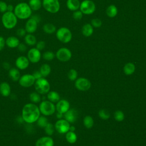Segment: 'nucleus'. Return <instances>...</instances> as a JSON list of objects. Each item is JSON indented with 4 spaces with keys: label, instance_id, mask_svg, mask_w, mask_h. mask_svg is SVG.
<instances>
[{
    "label": "nucleus",
    "instance_id": "f257e3e1",
    "mask_svg": "<svg viewBox=\"0 0 146 146\" xmlns=\"http://www.w3.org/2000/svg\"><path fill=\"white\" fill-rule=\"evenodd\" d=\"M39 107L34 103H27L22 108L21 116L23 121L27 124L35 123L40 116Z\"/></svg>",
    "mask_w": 146,
    "mask_h": 146
},
{
    "label": "nucleus",
    "instance_id": "f03ea898",
    "mask_svg": "<svg viewBox=\"0 0 146 146\" xmlns=\"http://www.w3.org/2000/svg\"><path fill=\"white\" fill-rule=\"evenodd\" d=\"M14 13L19 19H28L32 15V10L28 3L20 2L14 7Z\"/></svg>",
    "mask_w": 146,
    "mask_h": 146
},
{
    "label": "nucleus",
    "instance_id": "7ed1b4c3",
    "mask_svg": "<svg viewBox=\"0 0 146 146\" xmlns=\"http://www.w3.org/2000/svg\"><path fill=\"white\" fill-rule=\"evenodd\" d=\"M3 27L6 29H13L17 24L18 18L14 12L6 11L4 13L1 18Z\"/></svg>",
    "mask_w": 146,
    "mask_h": 146
},
{
    "label": "nucleus",
    "instance_id": "20e7f679",
    "mask_svg": "<svg viewBox=\"0 0 146 146\" xmlns=\"http://www.w3.org/2000/svg\"><path fill=\"white\" fill-rule=\"evenodd\" d=\"M34 86L35 91L40 95L47 94L50 90V83L44 77L36 80Z\"/></svg>",
    "mask_w": 146,
    "mask_h": 146
},
{
    "label": "nucleus",
    "instance_id": "39448f33",
    "mask_svg": "<svg viewBox=\"0 0 146 146\" xmlns=\"http://www.w3.org/2000/svg\"><path fill=\"white\" fill-rule=\"evenodd\" d=\"M38 107L40 113L46 116L52 115L56 111L54 103L49 100H43L40 102Z\"/></svg>",
    "mask_w": 146,
    "mask_h": 146
},
{
    "label": "nucleus",
    "instance_id": "423d86ee",
    "mask_svg": "<svg viewBox=\"0 0 146 146\" xmlns=\"http://www.w3.org/2000/svg\"><path fill=\"white\" fill-rule=\"evenodd\" d=\"M72 33L69 29L66 27H60L56 31V38L62 43H67L71 40Z\"/></svg>",
    "mask_w": 146,
    "mask_h": 146
},
{
    "label": "nucleus",
    "instance_id": "0eeeda50",
    "mask_svg": "<svg viewBox=\"0 0 146 146\" xmlns=\"http://www.w3.org/2000/svg\"><path fill=\"white\" fill-rule=\"evenodd\" d=\"M43 8L48 13L55 14L60 9V3L59 0H42Z\"/></svg>",
    "mask_w": 146,
    "mask_h": 146
},
{
    "label": "nucleus",
    "instance_id": "6e6552de",
    "mask_svg": "<svg viewBox=\"0 0 146 146\" xmlns=\"http://www.w3.org/2000/svg\"><path fill=\"white\" fill-rule=\"evenodd\" d=\"M80 10L85 15L93 14L96 9L95 3L91 0H84L80 3Z\"/></svg>",
    "mask_w": 146,
    "mask_h": 146
},
{
    "label": "nucleus",
    "instance_id": "1a4fd4ad",
    "mask_svg": "<svg viewBox=\"0 0 146 146\" xmlns=\"http://www.w3.org/2000/svg\"><path fill=\"white\" fill-rule=\"evenodd\" d=\"M35 80H36L33 76V74H25L21 76L18 82L21 86L25 88H27L33 86L35 83Z\"/></svg>",
    "mask_w": 146,
    "mask_h": 146
},
{
    "label": "nucleus",
    "instance_id": "9d476101",
    "mask_svg": "<svg viewBox=\"0 0 146 146\" xmlns=\"http://www.w3.org/2000/svg\"><path fill=\"white\" fill-rule=\"evenodd\" d=\"M55 56L60 62H67L70 60L72 56V53L70 50L66 47H62L58 50Z\"/></svg>",
    "mask_w": 146,
    "mask_h": 146
},
{
    "label": "nucleus",
    "instance_id": "9b49d317",
    "mask_svg": "<svg viewBox=\"0 0 146 146\" xmlns=\"http://www.w3.org/2000/svg\"><path fill=\"white\" fill-rule=\"evenodd\" d=\"M55 129L59 133H66L69 131L70 124L65 119H59L57 120L54 125Z\"/></svg>",
    "mask_w": 146,
    "mask_h": 146
},
{
    "label": "nucleus",
    "instance_id": "f8f14e48",
    "mask_svg": "<svg viewBox=\"0 0 146 146\" xmlns=\"http://www.w3.org/2000/svg\"><path fill=\"white\" fill-rule=\"evenodd\" d=\"M27 57L30 62L32 63H38L42 57L40 51L38 50L36 47L31 48L28 51Z\"/></svg>",
    "mask_w": 146,
    "mask_h": 146
},
{
    "label": "nucleus",
    "instance_id": "ddd939ff",
    "mask_svg": "<svg viewBox=\"0 0 146 146\" xmlns=\"http://www.w3.org/2000/svg\"><path fill=\"white\" fill-rule=\"evenodd\" d=\"M75 87L80 91H86L88 90L91 86L90 81L85 78H79L76 80L75 83Z\"/></svg>",
    "mask_w": 146,
    "mask_h": 146
},
{
    "label": "nucleus",
    "instance_id": "4468645a",
    "mask_svg": "<svg viewBox=\"0 0 146 146\" xmlns=\"http://www.w3.org/2000/svg\"><path fill=\"white\" fill-rule=\"evenodd\" d=\"M38 22L32 16L29 18L25 24V30L27 33L33 34L38 27Z\"/></svg>",
    "mask_w": 146,
    "mask_h": 146
},
{
    "label": "nucleus",
    "instance_id": "2eb2a0df",
    "mask_svg": "<svg viewBox=\"0 0 146 146\" xmlns=\"http://www.w3.org/2000/svg\"><path fill=\"white\" fill-rule=\"evenodd\" d=\"M54 141L50 136H44L39 138L35 142V146H54Z\"/></svg>",
    "mask_w": 146,
    "mask_h": 146
},
{
    "label": "nucleus",
    "instance_id": "dca6fc26",
    "mask_svg": "<svg viewBox=\"0 0 146 146\" xmlns=\"http://www.w3.org/2000/svg\"><path fill=\"white\" fill-rule=\"evenodd\" d=\"M15 66L18 70H25L26 69L30 64L27 57L25 56H20L18 57L15 60Z\"/></svg>",
    "mask_w": 146,
    "mask_h": 146
},
{
    "label": "nucleus",
    "instance_id": "f3484780",
    "mask_svg": "<svg viewBox=\"0 0 146 146\" xmlns=\"http://www.w3.org/2000/svg\"><path fill=\"white\" fill-rule=\"evenodd\" d=\"M70 103L66 99H60L55 106L56 110L58 112L64 114L70 109Z\"/></svg>",
    "mask_w": 146,
    "mask_h": 146
},
{
    "label": "nucleus",
    "instance_id": "a211bd4d",
    "mask_svg": "<svg viewBox=\"0 0 146 146\" xmlns=\"http://www.w3.org/2000/svg\"><path fill=\"white\" fill-rule=\"evenodd\" d=\"M78 116V111L75 109H69L66 113H64V119L70 123H74L77 120Z\"/></svg>",
    "mask_w": 146,
    "mask_h": 146
},
{
    "label": "nucleus",
    "instance_id": "6ab92c4d",
    "mask_svg": "<svg viewBox=\"0 0 146 146\" xmlns=\"http://www.w3.org/2000/svg\"><path fill=\"white\" fill-rule=\"evenodd\" d=\"M11 94V87L6 82L0 83V94L4 97L9 96Z\"/></svg>",
    "mask_w": 146,
    "mask_h": 146
},
{
    "label": "nucleus",
    "instance_id": "aec40b11",
    "mask_svg": "<svg viewBox=\"0 0 146 146\" xmlns=\"http://www.w3.org/2000/svg\"><path fill=\"white\" fill-rule=\"evenodd\" d=\"M19 43V40L16 36H10L6 39V45L11 48H17Z\"/></svg>",
    "mask_w": 146,
    "mask_h": 146
},
{
    "label": "nucleus",
    "instance_id": "412c9836",
    "mask_svg": "<svg viewBox=\"0 0 146 146\" xmlns=\"http://www.w3.org/2000/svg\"><path fill=\"white\" fill-rule=\"evenodd\" d=\"M80 3L79 0H67L66 6L67 8L71 10L75 11L79 9Z\"/></svg>",
    "mask_w": 146,
    "mask_h": 146
},
{
    "label": "nucleus",
    "instance_id": "4be33fe9",
    "mask_svg": "<svg viewBox=\"0 0 146 146\" xmlns=\"http://www.w3.org/2000/svg\"><path fill=\"white\" fill-rule=\"evenodd\" d=\"M9 76L13 81L17 82L21 77V73L17 68H11L9 70Z\"/></svg>",
    "mask_w": 146,
    "mask_h": 146
},
{
    "label": "nucleus",
    "instance_id": "5701e85b",
    "mask_svg": "<svg viewBox=\"0 0 146 146\" xmlns=\"http://www.w3.org/2000/svg\"><path fill=\"white\" fill-rule=\"evenodd\" d=\"M93 33L94 28L91 24L86 23L83 26L82 28V33L83 36L86 37H89L92 35Z\"/></svg>",
    "mask_w": 146,
    "mask_h": 146
},
{
    "label": "nucleus",
    "instance_id": "b1692460",
    "mask_svg": "<svg viewBox=\"0 0 146 146\" xmlns=\"http://www.w3.org/2000/svg\"><path fill=\"white\" fill-rule=\"evenodd\" d=\"M47 94V98L48 99V100L51 102L52 103H57L60 99L59 93L56 91H50Z\"/></svg>",
    "mask_w": 146,
    "mask_h": 146
},
{
    "label": "nucleus",
    "instance_id": "393cba45",
    "mask_svg": "<svg viewBox=\"0 0 146 146\" xmlns=\"http://www.w3.org/2000/svg\"><path fill=\"white\" fill-rule=\"evenodd\" d=\"M25 42L26 44L30 46H33L36 44V38L33 34L27 33L24 37Z\"/></svg>",
    "mask_w": 146,
    "mask_h": 146
},
{
    "label": "nucleus",
    "instance_id": "a878e982",
    "mask_svg": "<svg viewBox=\"0 0 146 146\" xmlns=\"http://www.w3.org/2000/svg\"><path fill=\"white\" fill-rule=\"evenodd\" d=\"M106 13L108 17L113 18L117 14V8L114 5H110L106 9Z\"/></svg>",
    "mask_w": 146,
    "mask_h": 146
},
{
    "label": "nucleus",
    "instance_id": "bb28decb",
    "mask_svg": "<svg viewBox=\"0 0 146 146\" xmlns=\"http://www.w3.org/2000/svg\"><path fill=\"white\" fill-rule=\"evenodd\" d=\"M28 4L32 11H38L41 8L42 2L41 0H29Z\"/></svg>",
    "mask_w": 146,
    "mask_h": 146
},
{
    "label": "nucleus",
    "instance_id": "cd10ccee",
    "mask_svg": "<svg viewBox=\"0 0 146 146\" xmlns=\"http://www.w3.org/2000/svg\"><path fill=\"white\" fill-rule=\"evenodd\" d=\"M123 71L124 74L127 75H132L135 71V66L133 63H127L124 65L123 67Z\"/></svg>",
    "mask_w": 146,
    "mask_h": 146
},
{
    "label": "nucleus",
    "instance_id": "c85d7f7f",
    "mask_svg": "<svg viewBox=\"0 0 146 146\" xmlns=\"http://www.w3.org/2000/svg\"><path fill=\"white\" fill-rule=\"evenodd\" d=\"M51 68L50 66L47 63L43 64L40 66V69H39L40 72L41 73L42 76L44 78L50 75V74L51 73Z\"/></svg>",
    "mask_w": 146,
    "mask_h": 146
},
{
    "label": "nucleus",
    "instance_id": "c756f323",
    "mask_svg": "<svg viewBox=\"0 0 146 146\" xmlns=\"http://www.w3.org/2000/svg\"><path fill=\"white\" fill-rule=\"evenodd\" d=\"M43 30L46 34H51L56 31V27L52 23H47L43 25Z\"/></svg>",
    "mask_w": 146,
    "mask_h": 146
},
{
    "label": "nucleus",
    "instance_id": "7c9ffc66",
    "mask_svg": "<svg viewBox=\"0 0 146 146\" xmlns=\"http://www.w3.org/2000/svg\"><path fill=\"white\" fill-rule=\"evenodd\" d=\"M29 99L31 102L33 103L36 104V103H40L41 101L40 94H39L36 91L31 92L29 95Z\"/></svg>",
    "mask_w": 146,
    "mask_h": 146
},
{
    "label": "nucleus",
    "instance_id": "2f4dec72",
    "mask_svg": "<svg viewBox=\"0 0 146 146\" xmlns=\"http://www.w3.org/2000/svg\"><path fill=\"white\" fill-rule=\"evenodd\" d=\"M66 140L70 144L75 143L77 140L76 134L73 131H68L66 135Z\"/></svg>",
    "mask_w": 146,
    "mask_h": 146
},
{
    "label": "nucleus",
    "instance_id": "473e14b6",
    "mask_svg": "<svg viewBox=\"0 0 146 146\" xmlns=\"http://www.w3.org/2000/svg\"><path fill=\"white\" fill-rule=\"evenodd\" d=\"M94 119L89 115H87L84 117L83 119V124L87 128H91L94 125Z\"/></svg>",
    "mask_w": 146,
    "mask_h": 146
},
{
    "label": "nucleus",
    "instance_id": "72a5a7b5",
    "mask_svg": "<svg viewBox=\"0 0 146 146\" xmlns=\"http://www.w3.org/2000/svg\"><path fill=\"white\" fill-rule=\"evenodd\" d=\"M36 122L37 123L38 126L42 128H44L48 123L47 118L46 117V116H44V115L40 116Z\"/></svg>",
    "mask_w": 146,
    "mask_h": 146
},
{
    "label": "nucleus",
    "instance_id": "f704fd0d",
    "mask_svg": "<svg viewBox=\"0 0 146 146\" xmlns=\"http://www.w3.org/2000/svg\"><path fill=\"white\" fill-rule=\"evenodd\" d=\"M44 132L47 135V136H51L53 135L54 131H55V127L54 125L51 123H48L45 126L44 128Z\"/></svg>",
    "mask_w": 146,
    "mask_h": 146
},
{
    "label": "nucleus",
    "instance_id": "c9c22d12",
    "mask_svg": "<svg viewBox=\"0 0 146 146\" xmlns=\"http://www.w3.org/2000/svg\"><path fill=\"white\" fill-rule=\"evenodd\" d=\"M55 55L54 54V53L50 51H46L42 55L43 58L44 60H47V61H51V60H53L54 58H55Z\"/></svg>",
    "mask_w": 146,
    "mask_h": 146
},
{
    "label": "nucleus",
    "instance_id": "e433bc0d",
    "mask_svg": "<svg viewBox=\"0 0 146 146\" xmlns=\"http://www.w3.org/2000/svg\"><path fill=\"white\" fill-rule=\"evenodd\" d=\"M114 118L117 121H122L124 119V114L120 110L116 111L114 113Z\"/></svg>",
    "mask_w": 146,
    "mask_h": 146
},
{
    "label": "nucleus",
    "instance_id": "4c0bfd02",
    "mask_svg": "<svg viewBox=\"0 0 146 146\" xmlns=\"http://www.w3.org/2000/svg\"><path fill=\"white\" fill-rule=\"evenodd\" d=\"M98 115H99V116L102 119H103V120H107L109 119L110 117V114L109 112L104 109L100 110L98 112Z\"/></svg>",
    "mask_w": 146,
    "mask_h": 146
},
{
    "label": "nucleus",
    "instance_id": "58836bf2",
    "mask_svg": "<svg viewBox=\"0 0 146 146\" xmlns=\"http://www.w3.org/2000/svg\"><path fill=\"white\" fill-rule=\"evenodd\" d=\"M78 76V72L75 69H71L68 72V79L74 81L75 80Z\"/></svg>",
    "mask_w": 146,
    "mask_h": 146
},
{
    "label": "nucleus",
    "instance_id": "ea45409f",
    "mask_svg": "<svg viewBox=\"0 0 146 146\" xmlns=\"http://www.w3.org/2000/svg\"><path fill=\"white\" fill-rule=\"evenodd\" d=\"M91 25L93 27L99 28V27H100L102 26V22L99 18H94V19H92L91 20Z\"/></svg>",
    "mask_w": 146,
    "mask_h": 146
},
{
    "label": "nucleus",
    "instance_id": "a19ab883",
    "mask_svg": "<svg viewBox=\"0 0 146 146\" xmlns=\"http://www.w3.org/2000/svg\"><path fill=\"white\" fill-rule=\"evenodd\" d=\"M83 13L80 10H76L72 14V17L75 20H80L83 17Z\"/></svg>",
    "mask_w": 146,
    "mask_h": 146
},
{
    "label": "nucleus",
    "instance_id": "79ce46f5",
    "mask_svg": "<svg viewBox=\"0 0 146 146\" xmlns=\"http://www.w3.org/2000/svg\"><path fill=\"white\" fill-rule=\"evenodd\" d=\"M26 31L25 30V29H23V28H19L17 30L16 34L19 37H25V36L26 35Z\"/></svg>",
    "mask_w": 146,
    "mask_h": 146
},
{
    "label": "nucleus",
    "instance_id": "37998d69",
    "mask_svg": "<svg viewBox=\"0 0 146 146\" xmlns=\"http://www.w3.org/2000/svg\"><path fill=\"white\" fill-rule=\"evenodd\" d=\"M36 48L39 50V51H41L43 50L46 46V43L43 40H40L36 43Z\"/></svg>",
    "mask_w": 146,
    "mask_h": 146
},
{
    "label": "nucleus",
    "instance_id": "c03bdc74",
    "mask_svg": "<svg viewBox=\"0 0 146 146\" xmlns=\"http://www.w3.org/2000/svg\"><path fill=\"white\" fill-rule=\"evenodd\" d=\"M7 3L2 1H0V12L4 13L7 11Z\"/></svg>",
    "mask_w": 146,
    "mask_h": 146
},
{
    "label": "nucleus",
    "instance_id": "a18cd8bd",
    "mask_svg": "<svg viewBox=\"0 0 146 146\" xmlns=\"http://www.w3.org/2000/svg\"><path fill=\"white\" fill-rule=\"evenodd\" d=\"M17 48L20 52H25L27 50L26 45L22 43H20Z\"/></svg>",
    "mask_w": 146,
    "mask_h": 146
},
{
    "label": "nucleus",
    "instance_id": "49530a36",
    "mask_svg": "<svg viewBox=\"0 0 146 146\" xmlns=\"http://www.w3.org/2000/svg\"><path fill=\"white\" fill-rule=\"evenodd\" d=\"M5 45H6V39H5V38L3 36H0V51L4 48Z\"/></svg>",
    "mask_w": 146,
    "mask_h": 146
},
{
    "label": "nucleus",
    "instance_id": "de8ad7c7",
    "mask_svg": "<svg viewBox=\"0 0 146 146\" xmlns=\"http://www.w3.org/2000/svg\"><path fill=\"white\" fill-rule=\"evenodd\" d=\"M33 76L34 77V78L35 79V80H37V79H40V78H41L43 77L42 75V74H41V73L40 72L39 70V71H34V72H33Z\"/></svg>",
    "mask_w": 146,
    "mask_h": 146
},
{
    "label": "nucleus",
    "instance_id": "09e8293b",
    "mask_svg": "<svg viewBox=\"0 0 146 146\" xmlns=\"http://www.w3.org/2000/svg\"><path fill=\"white\" fill-rule=\"evenodd\" d=\"M2 67L4 69L7 70H9L10 69V64L9 63H8L7 62H4L2 63Z\"/></svg>",
    "mask_w": 146,
    "mask_h": 146
},
{
    "label": "nucleus",
    "instance_id": "8fccbe9b",
    "mask_svg": "<svg viewBox=\"0 0 146 146\" xmlns=\"http://www.w3.org/2000/svg\"><path fill=\"white\" fill-rule=\"evenodd\" d=\"M14 7L13 6V5H11V4L7 5V11H9V12H14Z\"/></svg>",
    "mask_w": 146,
    "mask_h": 146
},
{
    "label": "nucleus",
    "instance_id": "3c124183",
    "mask_svg": "<svg viewBox=\"0 0 146 146\" xmlns=\"http://www.w3.org/2000/svg\"><path fill=\"white\" fill-rule=\"evenodd\" d=\"M63 115L64 114L61 113L60 112H57V113H56V117L58 119H62V117H63Z\"/></svg>",
    "mask_w": 146,
    "mask_h": 146
},
{
    "label": "nucleus",
    "instance_id": "603ef678",
    "mask_svg": "<svg viewBox=\"0 0 146 146\" xmlns=\"http://www.w3.org/2000/svg\"><path fill=\"white\" fill-rule=\"evenodd\" d=\"M75 127L74 126H73V125H72V126H71V125H70V129H69V131L74 132V131H75Z\"/></svg>",
    "mask_w": 146,
    "mask_h": 146
},
{
    "label": "nucleus",
    "instance_id": "864d4df0",
    "mask_svg": "<svg viewBox=\"0 0 146 146\" xmlns=\"http://www.w3.org/2000/svg\"><path fill=\"white\" fill-rule=\"evenodd\" d=\"M19 1H25V0H19Z\"/></svg>",
    "mask_w": 146,
    "mask_h": 146
},
{
    "label": "nucleus",
    "instance_id": "5fc2aeb1",
    "mask_svg": "<svg viewBox=\"0 0 146 146\" xmlns=\"http://www.w3.org/2000/svg\"><path fill=\"white\" fill-rule=\"evenodd\" d=\"M8 1H10V0H8Z\"/></svg>",
    "mask_w": 146,
    "mask_h": 146
},
{
    "label": "nucleus",
    "instance_id": "6e6d98bb",
    "mask_svg": "<svg viewBox=\"0 0 146 146\" xmlns=\"http://www.w3.org/2000/svg\"><path fill=\"white\" fill-rule=\"evenodd\" d=\"M98 146H99V145H98Z\"/></svg>",
    "mask_w": 146,
    "mask_h": 146
}]
</instances>
